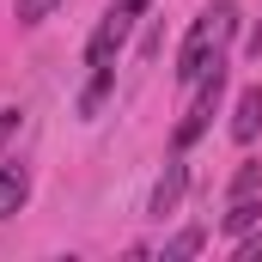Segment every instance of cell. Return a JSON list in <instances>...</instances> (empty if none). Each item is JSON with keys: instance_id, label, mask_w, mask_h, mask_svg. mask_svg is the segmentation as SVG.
I'll use <instances>...</instances> for the list:
<instances>
[{"instance_id": "6da1fadb", "label": "cell", "mask_w": 262, "mask_h": 262, "mask_svg": "<svg viewBox=\"0 0 262 262\" xmlns=\"http://www.w3.org/2000/svg\"><path fill=\"white\" fill-rule=\"evenodd\" d=\"M232 31H238V6H232V0L207 6L195 25H189L183 49H177V79H183V85H195V79H201L213 61H226V43H232Z\"/></svg>"}, {"instance_id": "7a4b0ae2", "label": "cell", "mask_w": 262, "mask_h": 262, "mask_svg": "<svg viewBox=\"0 0 262 262\" xmlns=\"http://www.w3.org/2000/svg\"><path fill=\"white\" fill-rule=\"evenodd\" d=\"M146 12V0H110V12L98 18V31H92V43H85V67L98 73V67H116V49L128 43L134 18Z\"/></svg>"}, {"instance_id": "3957f363", "label": "cell", "mask_w": 262, "mask_h": 262, "mask_svg": "<svg viewBox=\"0 0 262 262\" xmlns=\"http://www.w3.org/2000/svg\"><path fill=\"white\" fill-rule=\"evenodd\" d=\"M220 98H226V61H213V67L195 79V104H189V116L177 122V152H183V146H195L201 134H207V122L220 116Z\"/></svg>"}, {"instance_id": "277c9868", "label": "cell", "mask_w": 262, "mask_h": 262, "mask_svg": "<svg viewBox=\"0 0 262 262\" xmlns=\"http://www.w3.org/2000/svg\"><path fill=\"white\" fill-rule=\"evenodd\" d=\"M183 189H189V165H183V159H171V165H165V177L152 183V201H146V213H152V220L177 213V201H183Z\"/></svg>"}, {"instance_id": "5b68a950", "label": "cell", "mask_w": 262, "mask_h": 262, "mask_svg": "<svg viewBox=\"0 0 262 262\" xmlns=\"http://www.w3.org/2000/svg\"><path fill=\"white\" fill-rule=\"evenodd\" d=\"M256 134H262V85H244L238 92V110H232V140L250 146Z\"/></svg>"}, {"instance_id": "8992f818", "label": "cell", "mask_w": 262, "mask_h": 262, "mask_svg": "<svg viewBox=\"0 0 262 262\" xmlns=\"http://www.w3.org/2000/svg\"><path fill=\"white\" fill-rule=\"evenodd\" d=\"M25 195H31V177H25L18 165H0V220H6V213H18Z\"/></svg>"}, {"instance_id": "52a82bcc", "label": "cell", "mask_w": 262, "mask_h": 262, "mask_svg": "<svg viewBox=\"0 0 262 262\" xmlns=\"http://www.w3.org/2000/svg\"><path fill=\"white\" fill-rule=\"evenodd\" d=\"M250 226H262V189L232 195V207H226V232H250Z\"/></svg>"}, {"instance_id": "ba28073f", "label": "cell", "mask_w": 262, "mask_h": 262, "mask_svg": "<svg viewBox=\"0 0 262 262\" xmlns=\"http://www.w3.org/2000/svg\"><path fill=\"white\" fill-rule=\"evenodd\" d=\"M110 85H116V67H98V73H92V85L79 92V116H98V104L110 98Z\"/></svg>"}, {"instance_id": "9c48e42d", "label": "cell", "mask_w": 262, "mask_h": 262, "mask_svg": "<svg viewBox=\"0 0 262 262\" xmlns=\"http://www.w3.org/2000/svg\"><path fill=\"white\" fill-rule=\"evenodd\" d=\"M201 244H207V232H201V226H189V232H177V238L165 244V256H195Z\"/></svg>"}, {"instance_id": "30bf717a", "label": "cell", "mask_w": 262, "mask_h": 262, "mask_svg": "<svg viewBox=\"0 0 262 262\" xmlns=\"http://www.w3.org/2000/svg\"><path fill=\"white\" fill-rule=\"evenodd\" d=\"M55 6H61V0H18V25H43Z\"/></svg>"}, {"instance_id": "8fae6325", "label": "cell", "mask_w": 262, "mask_h": 262, "mask_svg": "<svg viewBox=\"0 0 262 262\" xmlns=\"http://www.w3.org/2000/svg\"><path fill=\"white\" fill-rule=\"evenodd\" d=\"M238 262H262V232H238Z\"/></svg>"}, {"instance_id": "7c38bea8", "label": "cell", "mask_w": 262, "mask_h": 262, "mask_svg": "<svg viewBox=\"0 0 262 262\" xmlns=\"http://www.w3.org/2000/svg\"><path fill=\"white\" fill-rule=\"evenodd\" d=\"M250 189H262V165H244V171L232 177V195H250Z\"/></svg>"}, {"instance_id": "4fadbf2b", "label": "cell", "mask_w": 262, "mask_h": 262, "mask_svg": "<svg viewBox=\"0 0 262 262\" xmlns=\"http://www.w3.org/2000/svg\"><path fill=\"white\" fill-rule=\"evenodd\" d=\"M12 128H18V110H0V146L12 140Z\"/></svg>"}, {"instance_id": "5bb4252c", "label": "cell", "mask_w": 262, "mask_h": 262, "mask_svg": "<svg viewBox=\"0 0 262 262\" xmlns=\"http://www.w3.org/2000/svg\"><path fill=\"white\" fill-rule=\"evenodd\" d=\"M244 49H250V55L262 61V18H256V31H250V43H244Z\"/></svg>"}]
</instances>
